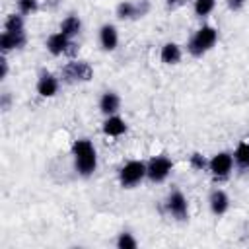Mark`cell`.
<instances>
[{
    "instance_id": "cell-22",
    "label": "cell",
    "mask_w": 249,
    "mask_h": 249,
    "mask_svg": "<svg viewBox=\"0 0 249 249\" xmlns=\"http://www.w3.org/2000/svg\"><path fill=\"white\" fill-rule=\"evenodd\" d=\"M136 239L132 237V233H128V231H123V233H119V237H117V247L119 249H136Z\"/></svg>"
},
{
    "instance_id": "cell-18",
    "label": "cell",
    "mask_w": 249,
    "mask_h": 249,
    "mask_svg": "<svg viewBox=\"0 0 249 249\" xmlns=\"http://www.w3.org/2000/svg\"><path fill=\"white\" fill-rule=\"evenodd\" d=\"M25 21H23V16L21 14H10L4 21V31H10V33H25Z\"/></svg>"
},
{
    "instance_id": "cell-4",
    "label": "cell",
    "mask_w": 249,
    "mask_h": 249,
    "mask_svg": "<svg viewBox=\"0 0 249 249\" xmlns=\"http://www.w3.org/2000/svg\"><path fill=\"white\" fill-rule=\"evenodd\" d=\"M93 76V70L88 62L84 60H72L62 68V80L66 84H76V82H89Z\"/></svg>"
},
{
    "instance_id": "cell-23",
    "label": "cell",
    "mask_w": 249,
    "mask_h": 249,
    "mask_svg": "<svg viewBox=\"0 0 249 249\" xmlns=\"http://www.w3.org/2000/svg\"><path fill=\"white\" fill-rule=\"evenodd\" d=\"M189 163H191V167H193V169H196V171H202L204 167H208V160H206L202 154H198V152L191 154Z\"/></svg>"
},
{
    "instance_id": "cell-3",
    "label": "cell",
    "mask_w": 249,
    "mask_h": 249,
    "mask_svg": "<svg viewBox=\"0 0 249 249\" xmlns=\"http://www.w3.org/2000/svg\"><path fill=\"white\" fill-rule=\"evenodd\" d=\"M144 177H146V163L144 161H138V160H132V161L124 163L121 167V171H119V183L124 189L136 187Z\"/></svg>"
},
{
    "instance_id": "cell-11",
    "label": "cell",
    "mask_w": 249,
    "mask_h": 249,
    "mask_svg": "<svg viewBox=\"0 0 249 249\" xmlns=\"http://www.w3.org/2000/svg\"><path fill=\"white\" fill-rule=\"evenodd\" d=\"M208 204H210V210L216 214V216H222L228 208H230V196L226 195V191L222 189H214L208 196Z\"/></svg>"
},
{
    "instance_id": "cell-14",
    "label": "cell",
    "mask_w": 249,
    "mask_h": 249,
    "mask_svg": "<svg viewBox=\"0 0 249 249\" xmlns=\"http://www.w3.org/2000/svg\"><path fill=\"white\" fill-rule=\"evenodd\" d=\"M119 107H121V97H119L115 91H105V93L101 95V99H99V109H101V113H105V115L109 117V115H115V113L119 111Z\"/></svg>"
},
{
    "instance_id": "cell-28",
    "label": "cell",
    "mask_w": 249,
    "mask_h": 249,
    "mask_svg": "<svg viewBox=\"0 0 249 249\" xmlns=\"http://www.w3.org/2000/svg\"><path fill=\"white\" fill-rule=\"evenodd\" d=\"M165 4H167L169 10H177L179 6H183V0H167Z\"/></svg>"
},
{
    "instance_id": "cell-16",
    "label": "cell",
    "mask_w": 249,
    "mask_h": 249,
    "mask_svg": "<svg viewBox=\"0 0 249 249\" xmlns=\"http://www.w3.org/2000/svg\"><path fill=\"white\" fill-rule=\"evenodd\" d=\"M60 31H62L66 37L74 39V37L82 31V21H80V18H78V16H66V18L60 21Z\"/></svg>"
},
{
    "instance_id": "cell-7",
    "label": "cell",
    "mask_w": 249,
    "mask_h": 249,
    "mask_svg": "<svg viewBox=\"0 0 249 249\" xmlns=\"http://www.w3.org/2000/svg\"><path fill=\"white\" fill-rule=\"evenodd\" d=\"M165 206H167V212L175 218V220H187L189 218V202L185 198V195L181 191H171L167 200H165Z\"/></svg>"
},
{
    "instance_id": "cell-15",
    "label": "cell",
    "mask_w": 249,
    "mask_h": 249,
    "mask_svg": "<svg viewBox=\"0 0 249 249\" xmlns=\"http://www.w3.org/2000/svg\"><path fill=\"white\" fill-rule=\"evenodd\" d=\"M160 56H161V62L163 64H177L181 60L183 53H181V47L177 43H165L161 47V54Z\"/></svg>"
},
{
    "instance_id": "cell-17",
    "label": "cell",
    "mask_w": 249,
    "mask_h": 249,
    "mask_svg": "<svg viewBox=\"0 0 249 249\" xmlns=\"http://www.w3.org/2000/svg\"><path fill=\"white\" fill-rule=\"evenodd\" d=\"M233 163L241 169L247 171L249 169V142H239L235 152H233Z\"/></svg>"
},
{
    "instance_id": "cell-27",
    "label": "cell",
    "mask_w": 249,
    "mask_h": 249,
    "mask_svg": "<svg viewBox=\"0 0 249 249\" xmlns=\"http://www.w3.org/2000/svg\"><path fill=\"white\" fill-rule=\"evenodd\" d=\"M10 101H12L10 93H2V97H0V107H2L4 111H8V109H10Z\"/></svg>"
},
{
    "instance_id": "cell-8",
    "label": "cell",
    "mask_w": 249,
    "mask_h": 249,
    "mask_svg": "<svg viewBox=\"0 0 249 249\" xmlns=\"http://www.w3.org/2000/svg\"><path fill=\"white\" fill-rule=\"evenodd\" d=\"M70 43H72V39L66 37L62 31H58V33L49 35V39H47V51H49L53 56H60V54H66Z\"/></svg>"
},
{
    "instance_id": "cell-9",
    "label": "cell",
    "mask_w": 249,
    "mask_h": 249,
    "mask_svg": "<svg viewBox=\"0 0 249 249\" xmlns=\"http://www.w3.org/2000/svg\"><path fill=\"white\" fill-rule=\"evenodd\" d=\"M58 91V78L51 72H43L37 80V93L41 97H53Z\"/></svg>"
},
{
    "instance_id": "cell-13",
    "label": "cell",
    "mask_w": 249,
    "mask_h": 249,
    "mask_svg": "<svg viewBox=\"0 0 249 249\" xmlns=\"http://www.w3.org/2000/svg\"><path fill=\"white\" fill-rule=\"evenodd\" d=\"M103 132L107 136H121L126 132V123L124 119H121L119 115H109L103 121Z\"/></svg>"
},
{
    "instance_id": "cell-2",
    "label": "cell",
    "mask_w": 249,
    "mask_h": 249,
    "mask_svg": "<svg viewBox=\"0 0 249 249\" xmlns=\"http://www.w3.org/2000/svg\"><path fill=\"white\" fill-rule=\"evenodd\" d=\"M216 41H218V31L212 25H202L191 37V41L187 45V51L193 56H202V54H206L216 45Z\"/></svg>"
},
{
    "instance_id": "cell-29",
    "label": "cell",
    "mask_w": 249,
    "mask_h": 249,
    "mask_svg": "<svg viewBox=\"0 0 249 249\" xmlns=\"http://www.w3.org/2000/svg\"><path fill=\"white\" fill-rule=\"evenodd\" d=\"M58 6V0H47V8H56Z\"/></svg>"
},
{
    "instance_id": "cell-12",
    "label": "cell",
    "mask_w": 249,
    "mask_h": 249,
    "mask_svg": "<svg viewBox=\"0 0 249 249\" xmlns=\"http://www.w3.org/2000/svg\"><path fill=\"white\" fill-rule=\"evenodd\" d=\"M99 43L105 51H115L117 49V43H119V33H117V27L111 25V23H105L101 29H99Z\"/></svg>"
},
{
    "instance_id": "cell-21",
    "label": "cell",
    "mask_w": 249,
    "mask_h": 249,
    "mask_svg": "<svg viewBox=\"0 0 249 249\" xmlns=\"http://www.w3.org/2000/svg\"><path fill=\"white\" fill-rule=\"evenodd\" d=\"M16 6L21 16H31L39 10V0H16Z\"/></svg>"
},
{
    "instance_id": "cell-24",
    "label": "cell",
    "mask_w": 249,
    "mask_h": 249,
    "mask_svg": "<svg viewBox=\"0 0 249 249\" xmlns=\"http://www.w3.org/2000/svg\"><path fill=\"white\" fill-rule=\"evenodd\" d=\"M226 4H228L230 10L237 12V10H241V8L245 6V0H226Z\"/></svg>"
},
{
    "instance_id": "cell-26",
    "label": "cell",
    "mask_w": 249,
    "mask_h": 249,
    "mask_svg": "<svg viewBox=\"0 0 249 249\" xmlns=\"http://www.w3.org/2000/svg\"><path fill=\"white\" fill-rule=\"evenodd\" d=\"M6 76H8V60L2 54V58H0V80H4Z\"/></svg>"
},
{
    "instance_id": "cell-10",
    "label": "cell",
    "mask_w": 249,
    "mask_h": 249,
    "mask_svg": "<svg viewBox=\"0 0 249 249\" xmlns=\"http://www.w3.org/2000/svg\"><path fill=\"white\" fill-rule=\"evenodd\" d=\"M25 41H27L25 33H10V31H4L0 35V51H2V54H6L10 51H14V49H21L25 45Z\"/></svg>"
},
{
    "instance_id": "cell-19",
    "label": "cell",
    "mask_w": 249,
    "mask_h": 249,
    "mask_svg": "<svg viewBox=\"0 0 249 249\" xmlns=\"http://www.w3.org/2000/svg\"><path fill=\"white\" fill-rule=\"evenodd\" d=\"M117 18L119 19H134V18H138L136 4H132V2H121L117 6Z\"/></svg>"
},
{
    "instance_id": "cell-5",
    "label": "cell",
    "mask_w": 249,
    "mask_h": 249,
    "mask_svg": "<svg viewBox=\"0 0 249 249\" xmlns=\"http://www.w3.org/2000/svg\"><path fill=\"white\" fill-rule=\"evenodd\" d=\"M173 169V161L167 156H156L146 163V177L152 183H161Z\"/></svg>"
},
{
    "instance_id": "cell-20",
    "label": "cell",
    "mask_w": 249,
    "mask_h": 249,
    "mask_svg": "<svg viewBox=\"0 0 249 249\" xmlns=\"http://www.w3.org/2000/svg\"><path fill=\"white\" fill-rule=\"evenodd\" d=\"M214 6H216V0H195V14L198 16V18H206L212 10H214Z\"/></svg>"
},
{
    "instance_id": "cell-6",
    "label": "cell",
    "mask_w": 249,
    "mask_h": 249,
    "mask_svg": "<svg viewBox=\"0 0 249 249\" xmlns=\"http://www.w3.org/2000/svg\"><path fill=\"white\" fill-rule=\"evenodd\" d=\"M208 169L216 179H226L233 169V156L230 152H218L208 161Z\"/></svg>"
},
{
    "instance_id": "cell-25",
    "label": "cell",
    "mask_w": 249,
    "mask_h": 249,
    "mask_svg": "<svg viewBox=\"0 0 249 249\" xmlns=\"http://www.w3.org/2000/svg\"><path fill=\"white\" fill-rule=\"evenodd\" d=\"M148 10H150V4H148L146 0H142V4H136V12H138V18L146 16V14H148Z\"/></svg>"
},
{
    "instance_id": "cell-1",
    "label": "cell",
    "mask_w": 249,
    "mask_h": 249,
    "mask_svg": "<svg viewBox=\"0 0 249 249\" xmlns=\"http://www.w3.org/2000/svg\"><path fill=\"white\" fill-rule=\"evenodd\" d=\"M72 156H74V163H76V169L82 177H89L95 167H97V154H95V148L89 140L86 138H80L72 144Z\"/></svg>"
}]
</instances>
